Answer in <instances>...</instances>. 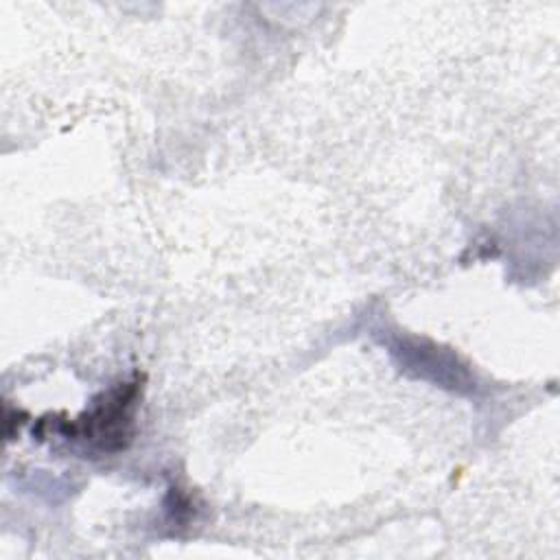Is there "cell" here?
Returning a JSON list of instances; mask_svg holds the SVG:
<instances>
[{
    "instance_id": "1",
    "label": "cell",
    "mask_w": 560,
    "mask_h": 560,
    "mask_svg": "<svg viewBox=\"0 0 560 560\" xmlns=\"http://www.w3.org/2000/svg\"><path fill=\"white\" fill-rule=\"evenodd\" d=\"M144 387V374H133L129 381H122L107 392L94 396L88 409L77 418H66L52 422L46 418L37 420L33 429L35 438H44L48 431L63 435L66 440H77L96 455H116L133 442L136 435V411L140 405Z\"/></svg>"
},
{
    "instance_id": "4",
    "label": "cell",
    "mask_w": 560,
    "mask_h": 560,
    "mask_svg": "<svg viewBox=\"0 0 560 560\" xmlns=\"http://www.w3.org/2000/svg\"><path fill=\"white\" fill-rule=\"evenodd\" d=\"M26 418H28L26 411L13 409V407H9V405L4 407V435H7V440H13L15 431L26 422Z\"/></svg>"
},
{
    "instance_id": "3",
    "label": "cell",
    "mask_w": 560,
    "mask_h": 560,
    "mask_svg": "<svg viewBox=\"0 0 560 560\" xmlns=\"http://www.w3.org/2000/svg\"><path fill=\"white\" fill-rule=\"evenodd\" d=\"M164 505H166L164 510H166L168 521L177 527H186V523L195 516V503H192L190 494L184 492L179 486L168 488V497H166Z\"/></svg>"
},
{
    "instance_id": "2",
    "label": "cell",
    "mask_w": 560,
    "mask_h": 560,
    "mask_svg": "<svg viewBox=\"0 0 560 560\" xmlns=\"http://www.w3.org/2000/svg\"><path fill=\"white\" fill-rule=\"evenodd\" d=\"M389 352L400 365L402 372L431 381L440 387L453 389V392H472L475 378L464 365L455 352L448 348H442L429 339L418 337H396L389 343Z\"/></svg>"
}]
</instances>
